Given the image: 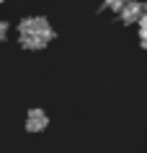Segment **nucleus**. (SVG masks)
Here are the masks:
<instances>
[{
	"label": "nucleus",
	"instance_id": "obj_7",
	"mask_svg": "<svg viewBox=\"0 0 147 153\" xmlns=\"http://www.w3.org/2000/svg\"><path fill=\"white\" fill-rule=\"evenodd\" d=\"M0 3H3V0H0Z\"/></svg>",
	"mask_w": 147,
	"mask_h": 153
},
{
	"label": "nucleus",
	"instance_id": "obj_1",
	"mask_svg": "<svg viewBox=\"0 0 147 153\" xmlns=\"http://www.w3.org/2000/svg\"><path fill=\"white\" fill-rule=\"evenodd\" d=\"M54 39V29L49 26L47 18L29 16L21 21V44L26 49H41Z\"/></svg>",
	"mask_w": 147,
	"mask_h": 153
},
{
	"label": "nucleus",
	"instance_id": "obj_4",
	"mask_svg": "<svg viewBox=\"0 0 147 153\" xmlns=\"http://www.w3.org/2000/svg\"><path fill=\"white\" fill-rule=\"evenodd\" d=\"M127 3H129V0H106V5H108L111 10H121Z\"/></svg>",
	"mask_w": 147,
	"mask_h": 153
},
{
	"label": "nucleus",
	"instance_id": "obj_6",
	"mask_svg": "<svg viewBox=\"0 0 147 153\" xmlns=\"http://www.w3.org/2000/svg\"><path fill=\"white\" fill-rule=\"evenodd\" d=\"M142 10H145V13H147V3H145V5H142Z\"/></svg>",
	"mask_w": 147,
	"mask_h": 153
},
{
	"label": "nucleus",
	"instance_id": "obj_2",
	"mask_svg": "<svg viewBox=\"0 0 147 153\" xmlns=\"http://www.w3.org/2000/svg\"><path fill=\"white\" fill-rule=\"evenodd\" d=\"M47 125H49V117L41 109H31L29 117H26V130L29 132H41V130H47Z\"/></svg>",
	"mask_w": 147,
	"mask_h": 153
},
{
	"label": "nucleus",
	"instance_id": "obj_5",
	"mask_svg": "<svg viewBox=\"0 0 147 153\" xmlns=\"http://www.w3.org/2000/svg\"><path fill=\"white\" fill-rule=\"evenodd\" d=\"M5 36H8V24H5V21H0V42L5 39Z\"/></svg>",
	"mask_w": 147,
	"mask_h": 153
},
{
	"label": "nucleus",
	"instance_id": "obj_3",
	"mask_svg": "<svg viewBox=\"0 0 147 153\" xmlns=\"http://www.w3.org/2000/svg\"><path fill=\"white\" fill-rule=\"evenodd\" d=\"M119 13H121V21H124V24H139V18H142V13H145V10H142V3L129 0V3L119 10Z\"/></svg>",
	"mask_w": 147,
	"mask_h": 153
}]
</instances>
